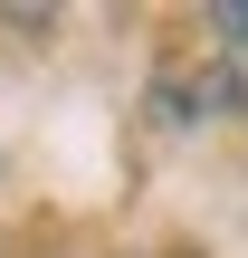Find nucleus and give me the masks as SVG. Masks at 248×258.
Segmentation results:
<instances>
[{"label": "nucleus", "instance_id": "obj_1", "mask_svg": "<svg viewBox=\"0 0 248 258\" xmlns=\"http://www.w3.org/2000/svg\"><path fill=\"white\" fill-rule=\"evenodd\" d=\"M210 38H229V48H248V10H210Z\"/></svg>", "mask_w": 248, "mask_h": 258}]
</instances>
